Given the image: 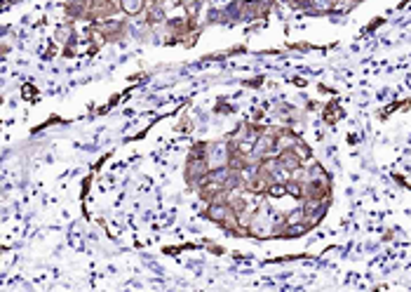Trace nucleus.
<instances>
[{
	"mask_svg": "<svg viewBox=\"0 0 411 292\" xmlns=\"http://www.w3.org/2000/svg\"><path fill=\"white\" fill-rule=\"evenodd\" d=\"M148 0H118V7L127 14V17H139L141 12L146 10Z\"/></svg>",
	"mask_w": 411,
	"mask_h": 292,
	"instance_id": "f257e3e1",
	"label": "nucleus"
},
{
	"mask_svg": "<svg viewBox=\"0 0 411 292\" xmlns=\"http://www.w3.org/2000/svg\"><path fill=\"white\" fill-rule=\"evenodd\" d=\"M322 118H324V123L334 125V123H336V120H339V118H343V108H341L339 104H327V106H324Z\"/></svg>",
	"mask_w": 411,
	"mask_h": 292,
	"instance_id": "f03ea898",
	"label": "nucleus"
},
{
	"mask_svg": "<svg viewBox=\"0 0 411 292\" xmlns=\"http://www.w3.org/2000/svg\"><path fill=\"white\" fill-rule=\"evenodd\" d=\"M266 196L268 198H282L287 196V181H270L266 189Z\"/></svg>",
	"mask_w": 411,
	"mask_h": 292,
	"instance_id": "7ed1b4c3",
	"label": "nucleus"
}]
</instances>
